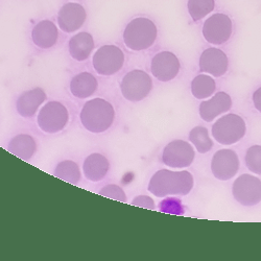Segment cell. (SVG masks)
<instances>
[{
  "instance_id": "15",
  "label": "cell",
  "mask_w": 261,
  "mask_h": 261,
  "mask_svg": "<svg viewBox=\"0 0 261 261\" xmlns=\"http://www.w3.org/2000/svg\"><path fill=\"white\" fill-rule=\"evenodd\" d=\"M229 66L226 54L219 48H207L200 58V71L210 73L215 77L223 76Z\"/></svg>"
},
{
  "instance_id": "21",
  "label": "cell",
  "mask_w": 261,
  "mask_h": 261,
  "mask_svg": "<svg viewBox=\"0 0 261 261\" xmlns=\"http://www.w3.org/2000/svg\"><path fill=\"white\" fill-rule=\"evenodd\" d=\"M8 150L19 159L29 161L36 154L37 142L35 138L29 134H19L10 140Z\"/></svg>"
},
{
  "instance_id": "28",
  "label": "cell",
  "mask_w": 261,
  "mask_h": 261,
  "mask_svg": "<svg viewBox=\"0 0 261 261\" xmlns=\"http://www.w3.org/2000/svg\"><path fill=\"white\" fill-rule=\"evenodd\" d=\"M132 205L140 208L149 209V210L156 209V204L154 200L150 197H148V195H138V197H135L132 201Z\"/></svg>"
},
{
  "instance_id": "23",
  "label": "cell",
  "mask_w": 261,
  "mask_h": 261,
  "mask_svg": "<svg viewBox=\"0 0 261 261\" xmlns=\"http://www.w3.org/2000/svg\"><path fill=\"white\" fill-rule=\"evenodd\" d=\"M215 88V81L210 75L206 74H200L195 76L191 83L192 95L198 99L210 97L214 93Z\"/></svg>"
},
{
  "instance_id": "27",
  "label": "cell",
  "mask_w": 261,
  "mask_h": 261,
  "mask_svg": "<svg viewBox=\"0 0 261 261\" xmlns=\"http://www.w3.org/2000/svg\"><path fill=\"white\" fill-rule=\"evenodd\" d=\"M99 195H102L105 198L115 200L121 203H126V194L124 190L115 184H109L103 186L99 190Z\"/></svg>"
},
{
  "instance_id": "18",
  "label": "cell",
  "mask_w": 261,
  "mask_h": 261,
  "mask_svg": "<svg viewBox=\"0 0 261 261\" xmlns=\"http://www.w3.org/2000/svg\"><path fill=\"white\" fill-rule=\"evenodd\" d=\"M110 162L103 155L99 153H93L87 157L83 164V173L85 178L90 182H99L106 178Z\"/></svg>"
},
{
  "instance_id": "26",
  "label": "cell",
  "mask_w": 261,
  "mask_h": 261,
  "mask_svg": "<svg viewBox=\"0 0 261 261\" xmlns=\"http://www.w3.org/2000/svg\"><path fill=\"white\" fill-rule=\"evenodd\" d=\"M246 165L253 173L261 175V145H253L248 149Z\"/></svg>"
},
{
  "instance_id": "3",
  "label": "cell",
  "mask_w": 261,
  "mask_h": 261,
  "mask_svg": "<svg viewBox=\"0 0 261 261\" xmlns=\"http://www.w3.org/2000/svg\"><path fill=\"white\" fill-rule=\"evenodd\" d=\"M156 24L148 18L138 17L129 21L123 32L124 45L133 51H141L153 46L157 39Z\"/></svg>"
},
{
  "instance_id": "16",
  "label": "cell",
  "mask_w": 261,
  "mask_h": 261,
  "mask_svg": "<svg viewBox=\"0 0 261 261\" xmlns=\"http://www.w3.org/2000/svg\"><path fill=\"white\" fill-rule=\"evenodd\" d=\"M232 107V99L226 92L216 93L211 99L203 101L200 105L201 118L207 122H211L219 115L228 112Z\"/></svg>"
},
{
  "instance_id": "4",
  "label": "cell",
  "mask_w": 261,
  "mask_h": 261,
  "mask_svg": "<svg viewBox=\"0 0 261 261\" xmlns=\"http://www.w3.org/2000/svg\"><path fill=\"white\" fill-rule=\"evenodd\" d=\"M69 112L62 102L51 100L43 106L37 116L39 128L46 134H57L67 126Z\"/></svg>"
},
{
  "instance_id": "24",
  "label": "cell",
  "mask_w": 261,
  "mask_h": 261,
  "mask_svg": "<svg viewBox=\"0 0 261 261\" xmlns=\"http://www.w3.org/2000/svg\"><path fill=\"white\" fill-rule=\"evenodd\" d=\"M189 140L201 154L208 153L213 146V141L209 137L208 129L204 126L193 127L189 134Z\"/></svg>"
},
{
  "instance_id": "2",
  "label": "cell",
  "mask_w": 261,
  "mask_h": 261,
  "mask_svg": "<svg viewBox=\"0 0 261 261\" xmlns=\"http://www.w3.org/2000/svg\"><path fill=\"white\" fill-rule=\"evenodd\" d=\"M114 119L115 110L112 103L100 97L86 101L80 114L83 126L93 134L106 132L112 126Z\"/></svg>"
},
{
  "instance_id": "29",
  "label": "cell",
  "mask_w": 261,
  "mask_h": 261,
  "mask_svg": "<svg viewBox=\"0 0 261 261\" xmlns=\"http://www.w3.org/2000/svg\"><path fill=\"white\" fill-rule=\"evenodd\" d=\"M253 102H254L255 108L261 113V87L258 90L255 91V93L253 95Z\"/></svg>"
},
{
  "instance_id": "12",
  "label": "cell",
  "mask_w": 261,
  "mask_h": 261,
  "mask_svg": "<svg viewBox=\"0 0 261 261\" xmlns=\"http://www.w3.org/2000/svg\"><path fill=\"white\" fill-rule=\"evenodd\" d=\"M150 71L158 81L169 82L178 75L180 61L170 51H161L151 59Z\"/></svg>"
},
{
  "instance_id": "11",
  "label": "cell",
  "mask_w": 261,
  "mask_h": 261,
  "mask_svg": "<svg viewBox=\"0 0 261 261\" xmlns=\"http://www.w3.org/2000/svg\"><path fill=\"white\" fill-rule=\"evenodd\" d=\"M239 169V159L232 149H221L212 158L211 171L213 176L221 181L232 179Z\"/></svg>"
},
{
  "instance_id": "19",
  "label": "cell",
  "mask_w": 261,
  "mask_h": 261,
  "mask_svg": "<svg viewBox=\"0 0 261 261\" xmlns=\"http://www.w3.org/2000/svg\"><path fill=\"white\" fill-rule=\"evenodd\" d=\"M98 88V82L93 74L89 72H81L74 75L69 85V90L72 96L79 99L91 97Z\"/></svg>"
},
{
  "instance_id": "17",
  "label": "cell",
  "mask_w": 261,
  "mask_h": 261,
  "mask_svg": "<svg viewBox=\"0 0 261 261\" xmlns=\"http://www.w3.org/2000/svg\"><path fill=\"white\" fill-rule=\"evenodd\" d=\"M58 38V28L50 20H42L33 28V43L41 49H49L55 46Z\"/></svg>"
},
{
  "instance_id": "7",
  "label": "cell",
  "mask_w": 261,
  "mask_h": 261,
  "mask_svg": "<svg viewBox=\"0 0 261 261\" xmlns=\"http://www.w3.org/2000/svg\"><path fill=\"white\" fill-rule=\"evenodd\" d=\"M92 64L97 74L111 76L123 67L124 54L116 45H103L95 51Z\"/></svg>"
},
{
  "instance_id": "25",
  "label": "cell",
  "mask_w": 261,
  "mask_h": 261,
  "mask_svg": "<svg viewBox=\"0 0 261 261\" xmlns=\"http://www.w3.org/2000/svg\"><path fill=\"white\" fill-rule=\"evenodd\" d=\"M215 8L214 0H188L187 9L193 21H199L209 15Z\"/></svg>"
},
{
  "instance_id": "14",
  "label": "cell",
  "mask_w": 261,
  "mask_h": 261,
  "mask_svg": "<svg viewBox=\"0 0 261 261\" xmlns=\"http://www.w3.org/2000/svg\"><path fill=\"white\" fill-rule=\"evenodd\" d=\"M47 95L40 87L25 90L21 93L16 100L17 113L23 118H32L39 111L40 107L44 103Z\"/></svg>"
},
{
  "instance_id": "6",
  "label": "cell",
  "mask_w": 261,
  "mask_h": 261,
  "mask_svg": "<svg viewBox=\"0 0 261 261\" xmlns=\"http://www.w3.org/2000/svg\"><path fill=\"white\" fill-rule=\"evenodd\" d=\"M153 89V81L143 70L135 69L127 72L121 80L120 92L126 100L138 102L143 100Z\"/></svg>"
},
{
  "instance_id": "5",
  "label": "cell",
  "mask_w": 261,
  "mask_h": 261,
  "mask_svg": "<svg viewBox=\"0 0 261 261\" xmlns=\"http://www.w3.org/2000/svg\"><path fill=\"white\" fill-rule=\"evenodd\" d=\"M247 132L245 120L236 114L221 117L212 126L213 138L223 145H231L242 140Z\"/></svg>"
},
{
  "instance_id": "22",
  "label": "cell",
  "mask_w": 261,
  "mask_h": 261,
  "mask_svg": "<svg viewBox=\"0 0 261 261\" xmlns=\"http://www.w3.org/2000/svg\"><path fill=\"white\" fill-rule=\"evenodd\" d=\"M54 176L64 182L77 185L81 180L82 172L79 165L71 160L61 161L54 170Z\"/></svg>"
},
{
  "instance_id": "1",
  "label": "cell",
  "mask_w": 261,
  "mask_h": 261,
  "mask_svg": "<svg viewBox=\"0 0 261 261\" xmlns=\"http://www.w3.org/2000/svg\"><path fill=\"white\" fill-rule=\"evenodd\" d=\"M193 184V177L189 171L161 169L150 178L147 189L157 198H165L168 195H187Z\"/></svg>"
},
{
  "instance_id": "8",
  "label": "cell",
  "mask_w": 261,
  "mask_h": 261,
  "mask_svg": "<svg viewBox=\"0 0 261 261\" xmlns=\"http://www.w3.org/2000/svg\"><path fill=\"white\" fill-rule=\"evenodd\" d=\"M233 24L228 15L214 14L209 17L203 25V36L208 43L221 45L226 43L232 35Z\"/></svg>"
},
{
  "instance_id": "20",
  "label": "cell",
  "mask_w": 261,
  "mask_h": 261,
  "mask_svg": "<svg viewBox=\"0 0 261 261\" xmlns=\"http://www.w3.org/2000/svg\"><path fill=\"white\" fill-rule=\"evenodd\" d=\"M95 46L91 34L82 32L74 35L68 43V49L71 58L77 62L88 60Z\"/></svg>"
},
{
  "instance_id": "9",
  "label": "cell",
  "mask_w": 261,
  "mask_h": 261,
  "mask_svg": "<svg viewBox=\"0 0 261 261\" xmlns=\"http://www.w3.org/2000/svg\"><path fill=\"white\" fill-rule=\"evenodd\" d=\"M232 192L239 204L255 206L261 202V180L251 175H242L234 182Z\"/></svg>"
},
{
  "instance_id": "10",
  "label": "cell",
  "mask_w": 261,
  "mask_h": 261,
  "mask_svg": "<svg viewBox=\"0 0 261 261\" xmlns=\"http://www.w3.org/2000/svg\"><path fill=\"white\" fill-rule=\"evenodd\" d=\"M195 154L193 147L184 140H173L163 149L162 161L171 168H184L192 164Z\"/></svg>"
},
{
  "instance_id": "13",
  "label": "cell",
  "mask_w": 261,
  "mask_h": 261,
  "mask_svg": "<svg viewBox=\"0 0 261 261\" xmlns=\"http://www.w3.org/2000/svg\"><path fill=\"white\" fill-rule=\"evenodd\" d=\"M87 18L86 10L82 5L69 3L64 5L58 13V24L61 31L70 34L79 31Z\"/></svg>"
}]
</instances>
